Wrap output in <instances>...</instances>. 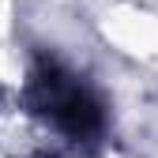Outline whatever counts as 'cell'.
Returning <instances> with one entry per match:
<instances>
[{
    "instance_id": "cell-1",
    "label": "cell",
    "mask_w": 158,
    "mask_h": 158,
    "mask_svg": "<svg viewBox=\"0 0 158 158\" xmlns=\"http://www.w3.org/2000/svg\"><path fill=\"white\" fill-rule=\"evenodd\" d=\"M30 102L45 121H53V128H60L72 139H90L106 124L102 102L94 98V90L79 75L56 64H42L30 75Z\"/></svg>"
}]
</instances>
